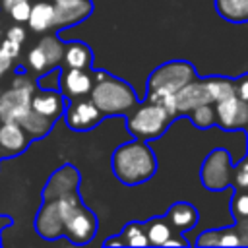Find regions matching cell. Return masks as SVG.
Listing matches in <instances>:
<instances>
[{
	"label": "cell",
	"mask_w": 248,
	"mask_h": 248,
	"mask_svg": "<svg viewBox=\"0 0 248 248\" xmlns=\"http://www.w3.org/2000/svg\"><path fill=\"white\" fill-rule=\"evenodd\" d=\"M203 79H205V85H207V91H209L213 103H219V101L234 95V79L225 78V76H209Z\"/></svg>",
	"instance_id": "cell-24"
},
{
	"label": "cell",
	"mask_w": 248,
	"mask_h": 248,
	"mask_svg": "<svg viewBox=\"0 0 248 248\" xmlns=\"http://www.w3.org/2000/svg\"><path fill=\"white\" fill-rule=\"evenodd\" d=\"M192 124L200 130H207L211 126H217V116H215V105L207 103V105H200L196 108H192L188 112Z\"/></svg>",
	"instance_id": "cell-25"
},
{
	"label": "cell",
	"mask_w": 248,
	"mask_h": 248,
	"mask_svg": "<svg viewBox=\"0 0 248 248\" xmlns=\"http://www.w3.org/2000/svg\"><path fill=\"white\" fill-rule=\"evenodd\" d=\"M198 246H240V236L236 232V227H227V229H211L203 231L196 238Z\"/></svg>",
	"instance_id": "cell-19"
},
{
	"label": "cell",
	"mask_w": 248,
	"mask_h": 248,
	"mask_svg": "<svg viewBox=\"0 0 248 248\" xmlns=\"http://www.w3.org/2000/svg\"><path fill=\"white\" fill-rule=\"evenodd\" d=\"M29 140L31 138L27 136V132L23 130V126L19 122L10 120L0 126V145L10 153L17 155V153L25 151L29 145Z\"/></svg>",
	"instance_id": "cell-16"
},
{
	"label": "cell",
	"mask_w": 248,
	"mask_h": 248,
	"mask_svg": "<svg viewBox=\"0 0 248 248\" xmlns=\"http://www.w3.org/2000/svg\"><path fill=\"white\" fill-rule=\"evenodd\" d=\"M6 37L12 39V41H17V43H23L25 41V29L19 27V25H12L6 29Z\"/></svg>",
	"instance_id": "cell-33"
},
{
	"label": "cell",
	"mask_w": 248,
	"mask_h": 248,
	"mask_svg": "<svg viewBox=\"0 0 248 248\" xmlns=\"http://www.w3.org/2000/svg\"><path fill=\"white\" fill-rule=\"evenodd\" d=\"M93 79L95 81H93L89 99L101 108V112L105 116L128 114L138 105L136 91L126 81H122L103 70L93 72Z\"/></svg>",
	"instance_id": "cell-2"
},
{
	"label": "cell",
	"mask_w": 248,
	"mask_h": 248,
	"mask_svg": "<svg viewBox=\"0 0 248 248\" xmlns=\"http://www.w3.org/2000/svg\"><path fill=\"white\" fill-rule=\"evenodd\" d=\"M10 68H12V58L0 48V76H4Z\"/></svg>",
	"instance_id": "cell-34"
},
{
	"label": "cell",
	"mask_w": 248,
	"mask_h": 248,
	"mask_svg": "<svg viewBox=\"0 0 248 248\" xmlns=\"http://www.w3.org/2000/svg\"><path fill=\"white\" fill-rule=\"evenodd\" d=\"M0 48L14 60V58H17L19 56V52H21V43H17V41H12V39H4L2 41V45H0Z\"/></svg>",
	"instance_id": "cell-30"
},
{
	"label": "cell",
	"mask_w": 248,
	"mask_h": 248,
	"mask_svg": "<svg viewBox=\"0 0 248 248\" xmlns=\"http://www.w3.org/2000/svg\"><path fill=\"white\" fill-rule=\"evenodd\" d=\"M174 234H176V232H174ZM174 234L165 242V246H188V240L180 236L182 232H178V236H174Z\"/></svg>",
	"instance_id": "cell-35"
},
{
	"label": "cell",
	"mask_w": 248,
	"mask_h": 248,
	"mask_svg": "<svg viewBox=\"0 0 248 248\" xmlns=\"http://www.w3.org/2000/svg\"><path fill=\"white\" fill-rule=\"evenodd\" d=\"M64 46H66V43H62L56 35L43 37L37 43V46H33L29 50L27 68L31 72L39 74V76L60 68L62 66V58H64Z\"/></svg>",
	"instance_id": "cell-7"
},
{
	"label": "cell",
	"mask_w": 248,
	"mask_h": 248,
	"mask_svg": "<svg viewBox=\"0 0 248 248\" xmlns=\"http://www.w3.org/2000/svg\"><path fill=\"white\" fill-rule=\"evenodd\" d=\"M120 238L126 246H149V240H147V234H145V225H140L136 221L124 225V229L120 232Z\"/></svg>",
	"instance_id": "cell-26"
},
{
	"label": "cell",
	"mask_w": 248,
	"mask_h": 248,
	"mask_svg": "<svg viewBox=\"0 0 248 248\" xmlns=\"http://www.w3.org/2000/svg\"><path fill=\"white\" fill-rule=\"evenodd\" d=\"M198 78L196 68L186 60H170L155 68L147 78V101L159 103Z\"/></svg>",
	"instance_id": "cell-3"
},
{
	"label": "cell",
	"mask_w": 248,
	"mask_h": 248,
	"mask_svg": "<svg viewBox=\"0 0 248 248\" xmlns=\"http://www.w3.org/2000/svg\"><path fill=\"white\" fill-rule=\"evenodd\" d=\"M236 232L240 236V246H248V217L244 219H234Z\"/></svg>",
	"instance_id": "cell-32"
},
{
	"label": "cell",
	"mask_w": 248,
	"mask_h": 248,
	"mask_svg": "<svg viewBox=\"0 0 248 248\" xmlns=\"http://www.w3.org/2000/svg\"><path fill=\"white\" fill-rule=\"evenodd\" d=\"M110 165L114 176L126 186L147 182L157 172V159L143 140H134L130 143L118 145L112 153Z\"/></svg>",
	"instance_id": "cell-1"
},
{
	"label": "cell",
	"mask_w": 248,
	"mask_h": 248,
	"mask_svg": "<svg viewBox=\"0 0 248 248\" xmlns=\"http://www.w3.org/2000/svg\"><path fill=\"white\" fill-rule=\"evenodd\" d=\"M91 64H93V52L85 43H81V41L66 43L64 58H62L64 68H85V70H89Z\"/></svg>",
	"instance_id": "cell-18"
},
{
	"label": "cell",
	"mask_w": 248,
	"mask_h": 248,
	"mask_svg": "<svg viewBox=\"0 0 248 248\" xmlns=\"http://www.w3.org/2000/svg\"><path fill=\"white\" fill-rule=\"evenodd\" d=\"M17 2H23V0H0V10L8 14V10H10L14 4H17Z\"/></svg>",
	"instance_id": "cell-37"
},
{
	"label": "cell",
	"mask_w": 248,
	"mask_h": 248,
	"mask_svg": "<svg viewBox=\"0 0 248 248\" xmlns=\"http://www.w3.org/2000/svg\"><path fill=\"white\" fill-rule=\"evenodd\" d=\"M35 229L46 240L64 236V219L54 198H43V203L35 217Z\"/></svg>",
	"instance_id": "cell-12"
},
{
	"label": "cell",
	"mask_w": 248,
	"mask_h": 248,
	"mask_svg": "<svg viewBox=\"0 0 248 248\" xmlns=\"http://www.w3.org/2000/svg\"><path fill=\"white\" fill-rule=\"evenodd\" d=\"M165 219L169 221V225L176 231V232H186L190 229H194L198 225V219H200V213L198 209L188 203V202H176L172 203L167 213H165Z\"/></svg>",
	"instance_id": "cell-15"
},
{
	"label": "cell",
	"mask_w": 248,
	"mask_h": 248,
	"mask_svg": "<svg viewBox=\"0 0 248 248\" xmlns=\"http://www.w3.org/2000/svg\"><path fill=\"white\" fill-rule=\"evenodd\" d=\"M97 217L83 203H78L64 219V236L72 244H85L95 236Z\"/></svg>",
	"instance_id": "cell-9"
},
{
	"label": "cell",
	"mask_w": 248,
	"mask_h": 248,
	"mask_svg": "<svg viewBox=\"0 0 248 248\" xmlns=\"http://www.w3.org/2000/svg\"><path fill=\"white\" fill-rule=\"evenodd\" d=\"M217 126L225 132H236L248 128V103L242 101L236 93L215 103Z\"/></svg>",
	"instance_id": "cell-10"
},
{
	"label": "cell",
	"mask_w": 248,
	"mask_h": 248,
	"mask_svg": "<svg viewBox=\"0 0 248 248\" xmlns=\"http://www.w3.org/2000/svg\"><path fill=\"white\" fill-rule=\"evenodd\" d=\"M231 186L234 190H248V157L244 161H238L232 167V180Z\"/></svg>",
	"instance_id": "cell-28"
},
{
	"label": "cell",
	"mask_w": 248,
	"mask_h": 248,
	"mask_svg": "<svg viewBox=\"0 0 248 248\" xmlns=\"http://www.w3.org/2000/svg\"><path fill=\"white\" fill-rule=\"evenodd\" d=\"M54 21H56L54 2L39 0L31 6V14H29V19H27V25L31 27V31L45 33V31L54 27Z\"/></svg>",
	"instance_id": "cell-17"
},
{
	"label": "cell",
	"mask_w": 248,
	"mask_h": 248,
	"mask_svg": "<svg viewBox=\"0 0 248 248\" xmlns=\"http://www.w3.org/2000/svg\"><path fill=\"white\" fill-rule=\"evenodd\" d=\"M103 244H105V246H124L122 238H107Z\"/></svg>",
	"instance_id": "cell-38"
},
{
	"label": "cell",
	"mask_w": 248,
	"mask_h": 248,
	"mask_svg": "<svg viewBox=\"0 0 248 248\" xmlns=\"http://www.w3.org/2000/svg\"><path fill=\"white\" fill-rule=\"evenodd\" d=\"M93 74L85 68H62L60 66V78H58V89L60 93L72 101L79 97H87L93 87Z\"/></svg>",
	"instance_id": "cell-11"
},
{
	"label": "cell",
	"mask_w": 248,
	"mask_h": 248,
	"mask_svg": "<svg viewBox=\"0 0 248 248\" xmlns=\"http://www.w3.org/2000/svg\"><path fill=\"white\" fill-rule=\"evenodd\" d=\"M246 132H248V128H246Z\"/></svg>",
	"instance_id": "cell-40"
},
{
	"label": "cell",
	"mask_w": 248,
	"mask_h": 248,
	"mask_svg": "<svg viewBox=\"0 0 248 248\" xmlns=\"http://www.w3.org/2000/svg\"><path fill=\"white\" fill-rule=\"evenodd\" d=\"M231 213L234 219L248 217V190H234L231 198Z\"/></svg>",
	"instance_id": "cell-27"
},
{
	"label": "cell",
	"mask_w": 248,
	"mask_h": 248,
	"mask_svg": "<svg viewBox=\"0 0 248 248\" xmlns=\"http://www.w3.org/2000/svg\"><path fill=\"white\" fill-rule=\"evenodd\" d=\"M79 2H83V0H54V6L56 8H68V6H76Z\"/></svg>",
	"instance_id": "cell-36"
},
{
	"label": "cell",
	"mask_w": 248,
	"mask_h": 248,
	"mask_svg": "<svg viewBox=\"0 0 248 248\" xmlns=\"http://www.w3.org/2000/svg\"><path fill=\"white\" fill-rule=\"evenodd\" d=\"M66 97L54 89H35L31 97V108L50 120H56L66 108Z\"/></svg>",
	"instance_id": "cell-14"
},
{
	"label": "cell",
	"mask_w": 248,
	"mask_h": 248,
	"mask_svg": "<svg viewBox=\"0 0 248 248\" xmlns=\"http://www.w3.org/2000/svg\"><path fill=\"white\" fill-rule=\"evenodd\" d=\"M234 93L248 103V74H242L234 79Z\"/></svg>",
	"instance_id": "cell-31"
},
{
	"label": "cell",
	"mask_w": 248,
	"mask_h": 248,
	"mask_svg": "<svg viewBox=\"0 0 248 248\" xmlns=\"http://www.w3.org/2000/svg\"><path fill=\"white\" fill-rule=\"evenodd\" d=\"M176 231L169 225L165 217H155L145 223V234L149 240V246H165V242L174 234Z\"/></svg>",
	"instance_id": "cell-23"
},
{
	"label": "cell",
	"mask_w": 248,
	"mask_h": 248,
	"mask_svg": "<svg viewBox=\"0 0 248 248\" xmlns=\"http://www.w3.org/2000/svg\"><path fill=\"white\" fill-rule=\"evenodd\" d=\"M29 14H31V4H29V0L17 2V4H14V6L8 10V16H10L16 23H27Z\"/></svg>",
	"instance_id": "cell-29"
},
{
	"label": "cell",
	"mask_w": 248,
	"mask_h": 248,
	"mask_svg": "<svg viewBox=\"0 0 248 248\" xmlns=\"http://www.w3.org/2000/svg\"><path fill=\"white\" fill-rule=\"evenodd\" d=\"M103 116L105 114L101 112V108L91 99H85V97L72 99L64 108V120L68 124V128L74 132L93 130L95 126L101 124Z\"/></svg>",
	"instance_id": "cell-8"
},
{
	"label": "cell",
	"mask_w": 248,
	"mask_h": 248,
	"mask_svg": "<svg viewBox=\"0 0 248 248\" xmlns=\"http://www.w3.org/2000/svg\"><path fill=\"white\" fill-rule=\"evenodd\" d=\"M54 12H56L54 27H70V25L83 21L93 12V2L83 0V2H79L76 6H68V8H56L54 6Z\"/></svg>",
	"instance_id": "cell-20"
},
{
	"label": "cell",
	"mask_w": 248,
	"mask_h": 248,
	"mask_svg": "<svg viewBox=\"0 0 248 248\" xmlns=\"http://www.w3.org/2000/svg\"><path fill=\"white\" fill-rule=\"evenodd\" d=\"M37 85L35 81L19 70L16 79L12 81V87L0 97V118L2 122H19L29 110H31V97L35 93Z\"/></svg>",
	"instance_id": "cell-5"
},
{
	"label": "cell",
	"mask_w": 248,
	"mask_h": 248,
	"mask_svg": "<svg viewBox=\"0 0 248 248\" xmlns=\"http://www.w3.org/2000/svg\"><path fill=\"white\" fill-rule=\"evenodd\" d=\"M2 29H4V25H2V19H0V35H2Z\"/></svg>",
	"instance_id": "cell-39"
},
{
	"label": "cell",
	"mask_w": 248,
	"mask_h": 248,
	"mask_svg": "<svg viewBox=\"0 0 248 248\" xmlns=\"http://www.w3.org/2000/svg\"><path fill=\"white\" fill-rule=\"evenodd\" d=\"M172 120H174V116L163 105L145 99V103L136 105L128 112L126 128L136 140L149 141V140L161 138Z\"/></svg>",
	"instance_id": "cell-4"
},
{
	"label": "cell",
	"mask_w": 248,
	"mask_h": 248,
	"mask_svg": "<svg viewBox=\"0 0 248 248\" xmlns=\"http://www.w3.org/2000/svg\"><path fill=\"white\" fill-rule=\"evenodd\" d=\"M215 12L229 23H248V0H215Z\"/></svg>",
	"instance_id": "cell-21"
},
{
	"label": "cell",
	"mask_w": 248,
	"mask_h": 248,
	"mask_svg": "<svg viewBox=\"0 0 248 248\" xmlns=\"http://www.w3.org/2000/svg\"><path fill=\"white\" fill-rule=\"evenodd\" d=\"M232 159L229 149L225 147H215L211 149L200 169V180L205 190L209 192H221L231 186L232 180Z\"/></svg>",
	"instance_id": "cell-6"
},
{
	"label": "cell",
	"mask_w": 248,
	"mask_h": 248,
	"mask_svg": "<svg viewBox=\"0 0 248 248\" xmlns=\"http://www.w3.org/2000/svg\"><path fill=\"white\" fill-rule=\"evenodd\" d=\"M19 124L23 126V130L27 132V136H29L31 140H39V138H43V136H46V134L50 132L54 120H50V118H46V116H43V114H39V112H35V110L31 108V110L19 120Z\"/></svg>",
	"instance_id": "cell-22"
},
{
	"label": "cell",
	"mask_w": 248,
	"mask_h": 248,
	"mask_svg": "<svg viewBox=\"0 0 248 248\" xmlns=\"http://www.w3.org/2000/svg\"><path fill=\"white\" fill-rule=\"evenodd\" d=\"M207 103H213V101H211V95L207 91V85H205V79L203 78H196L194 81L186 83L184 87H180L174 93V110H176V116L188 114L192 108H196L200 105H207Z\"/></svg>",
	"instance_id": "cell-13"
}]
</instances>
